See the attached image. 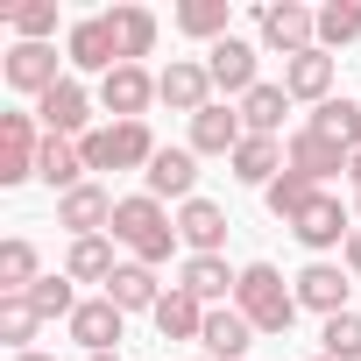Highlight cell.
<instances>
[{
    "mask_svg": "<svg viewBox=\"0 0 361 361\" xmlns=\"http://www.w3.org/2000/svg\"><path fill=\"white\" fill-rule=\"evenodd\" d=\"M114 248H128V262H170L177 248H185V241H177V213L163 206V199H149V192H128L121 206H114Z\"/></svg>",
    "mask_w": 361,
    "mask_h": 361,
    "instance_id": "6da1fadb",
    "label": "cell"
},
{
    "mask_svg": "<svg viewBox=\"0 0 361 361\" xmlns=\"http://www.w3.org/2000/svg\"><path fill=\"white\" fill-rule=\"evenodd\" d=\"M234 312H241L255 333H290V326H298V290L283 283L276 262H248L241 283H234Z\"/></svg>",
    "mask_w": 361,
    "mask_h": 361,
    "instance_id": "7a4b0ae2",
    "label": "cell"
},
{
    "mask_svg": "<svg viewBox=\"0 0 361 361\" xmlns=\"http://www.w3.org/2000/svg\"><path fill=\"white\" fill-rule=\"evenodd\" d=\"M78 149H85V170H149L163 142L149 135V121H106V128H92Z\"/></svg>",
    "mask_w": 361,
    "mask_h": 361,
    "instance_id": "3957f363",
    "label": "cell"
},
{
    "mask_svg": "<svg viewBox=\"0 0 361 361\" xmlns=\"http://www.w3.org/2000/svg\"><path fill=\"white\" fill-rule=\"evenodd\" d=\"M255 36H262V50H283V64H290V57L319 50V8H305V0H269V8H255Z\"/></svg>",
    "mask_w": 361,
    "mask_h": 361,
    "instance_id": "277c9868",
    "label": "cell"
},
{
    "mask_svg": "<svg viewBox=\"0 0 361 361\" xmlns=\"http://www.w3.org/2000/svg\"><path fill=\"white\" fill-rule=\"evenodd\" d=\"M0 78H8V92H22V99H43V92L64 85L71 71H64L57 43H15L8 57H0Z\"/></svg>",
    "mask_w": 361,
    "mask_h": 361,
    "instance_id": "5b68a950",
    "label": "cell"
},
{
    "mask_svg": "<svg viewBox=\"0 0 361 361\" xmlns=\"http://www.w3.org/2000/svg\"><path fill=\"white\" fill-rule=\"evenodd\" d=\"M64 64L85 78H106V71H121V43H114V22L106 15H78L71 29H64Z\"/></svg>",
    "mask_w": 361,
    "mask_h": 361,
    "instance_id": "8992f818",
    "label": "cell"
},
{
    "mask_svg": "<svg viewBox=\"0 0 361 361\" xmlns=\"http://www.w3.org/2000/svg\"><path fill=\"white\" fill-rule=\"evenodd\" d=\"M29 114L43 121V135H64V142H85V135H92V92H85V78H78V71H71L64 85H50Z\"/></svg>",
    "mask_w": 361,
    "mask_h": 361,
    "instance_id": "52a82bcc",
    "label": "cell"
},
{
    "mask_svg": "<svg viewBox=\"0 0 361 361\" xmlns=\"http://www.w3.org/2000/svg\"><path fill=\"white\" fill-rule=\"evenodd\" d=\"M354 227H361V220H354V206H340L333 192H319V199H312V206L290 220V234L312 248V262H326L333 248H347V234H354Z\"/></svg>",
    "mask_w": 361,
    "mask_h": 361,
    "instance_id": "ba28073f",
    "label": "cell"
},
{
    "mask_svg": "<svg viewBox=\"0 0 361 361\" xmlns=\"http://www.w3.org/2000/svg\"><path fill=\"white\" fill-rule=\"evenodd\" d=\"M43 163V121L36 114H0V185H29Z\"/></svg>",
    "mask_w": 361,
    "mask_h": 361,
    "instance_id": "9c48e42d",
    "label": "cell"
},
{
    "mask_svg": "<svg viewBox=\"0 0 361 361\" xmlns=\"http://www.w3.org/2000/svg\"><path fill=\"white\" fill-rule=\"evenodd\" d=\"M156 99H163L170 114H206V106H213V71H206V57H170V64L156 71Z\"/></svg>",
    "mask_w": 361,
    "mask_h": 361,
    "instance_id": "30bf717a",
    "label": "cell"
},
{
    "mask_svg": "<svg viewBox=\"0 0 361 361\" xmlns=\"http://www.w3.org/2000/svg\"><path fill=\"white\" fill-rule=\"evenodd\" d=\"M290 290H298V312L340 319V312H347V290H354V276H347L340 262H305V269L290 276Z\"/></svg>",
    "mask_w": 361,
    "mask_h": 361,
    "instance_id": "8fae6325",
    "label": "cell"
},
{
    "mask_svg": "<svg viewBox=\"0 0 361 361\" xmlns=\"http://www.w3.org/2000/svg\"><path fill=\"white\" fill-rule=\"evenodd\" d=\"M85 354H121V340H128V312L114 305V298H85L78 312H71V326H64Z\"/></svg>",
    "mask_w": 361,
    "mask_h": 361,
    "instance_id": "7c38bea8",
    "label": "cell"
},
{
    "mask_svg": "<svg viewBox=\"0 0 361 361\" xmlns=\"http://www.w3.org/2000/svg\"><path fill=\"white\" fill-rule=\"evenodd\" d=\"M142 185H149V199H163V206H170V199H177V206L199 199V156H192V142H185V149H170V142H163L156 163L142 170Z\"/></svg>",
    "mask_w": 361,
    "mask_h": 361,
    "instance_id": "4fadbf2b",
    "label": "cell"
},
{
    "mask_svg": "<svg viewBox=\"0 0 361 361\" xmlns=\"http://www.w3.org/2000/svg\"><path fill=\"white\" fill-rule=\"evenodd\" d=\"M114 206H121V199H114L106 185H92V177H85L78 192H64V199H57V227H64L71 241H85V234H106V227H114Z\"/></svg>",
    "mask_w": 361,
    "mask_h": 361,
    "instance_id": "5bb4252c",
    "label": "cell"
},
{
    "mask_svg": "<svg viewBox=\"0 0 361 361\" xmlns=\"http://www.w3.org/2000/svg\"><path fill=\"white\" fill-rule=\"evenodd\" d=\"M99 106H106L114 121H142V114L156 106V71H149V64L106 71V78H99Z\"/></svg>",
    "mask_w": 361,
    "mask_h": 361,
    "instance_id": "9a60e30c",
    "label": "cell"
},
{
    "mask_svg": "<svg viewBox=\"0 0 361 361\" xmlns=\"http://www.w3.org/2000/svg\"><path fill=\"white\" fill-rule=\"evenodd\" d=\"M283 163H290L298 177H312V185L326 192L333 177H347V163H354V156H347V149H333L326 135H312V128H298V135L283 142Z\"/></svg>",
    "mask_w": 361,
    "mask_h": 361,
    "instance_id": "2e32d148",
    "label": "cell"
},
{
    "mask_svg": "<svg viewBox=\"0 0 361 361\" xmlns=\"http://www.w3.org/2000/svg\"><path fill=\"white\" fill-rule=\"evenodd\" d=\"M206 71H213V92H234V99H248L262 78H255V43L248 36H220L213 50H206Z\"/></svg>",
    "mask_w": 361,
    "mask_h": 361,
    "instance_id": "e0dca14e",
    "label": "cell"
},
{
    "mask_svg": "<svg viewBox=\"0 0 361 361\" xmlns=\"http://www.w3.org/2000/svg\"><path fill=\"white\" fill-rule=\"evenodd\" d=\"M333 78H340V57H333V50H305V57L283 64V92H290L298 106H326V99H333Z\"/></svg>",
    "mask_w": 361,
    "mask_h": 361,
    "instance_id": "ac0fdd59",
    "label": "cell"
},
{
    "mask_svg": "<svg viewBox=\"0 0 361 361\" xmlns=\"http://www.w3.org/2000/svg\"><path fill=\"white\" fill-rule=\"evenodd\" d=\"M227 206H213V199H185L177 206V241H185L192 255H220L227 248Z\"/></svg>",
    "mask_w": 361,
    "mask_h": 361,
    "instance_id": "d6986e66",
    "label": "cell"
},
{
    "mask_svg": "<svg viewBox=\"0 0 361 361\" xmlns=\"http://www.w3.org/2000/svg\"><path fill=\"white\" fill-rule=\"evenodd\" d=\"M241 142H248V128H241V106L213 99L206 114H192V156H234Z\"/></svg>",
    "mask_w": 361,
    "mask_h": 361,
    "instance_id": "ffe728a7",
    "label": "cell"
},
{
    "mask_svg": "<svg viewBox=\"0 0 361 361\" xmlns=\"http://www.w3.org/2000/svg\"><path fill=\"white\" fill-rule=\"evenodd\" d=\"M262 333L234 312V305H213L206 312V333H199V347H206V361H248V347H255Z\"/></svg>",
    "mask_w": 361,
    "mask_h": 361,
    "instance_id": "44dd1931",
    "label": "cell"
},
{
    "mask_svg": "<svg viewBox=\"0 0 361 361\" xmlns=\"http://www.w3.org/2000/svg\"><path fill=\"white\" fill-rule=\"evenodd\" d=\"M234 283H241V269H227V255H185V269H177V290H192L206 312L227 305Z\"/></svg>",
    "mask_w": 361,
    "mask_h": 361,
    "instance_id": "7402d4cb",
    "label": "cell"
},
{
    "mask_svg": "<svg viewBox=\"0 0 361 361\" xmlns=\"http://www.w3.org/2000/svg\"><path fill=\"white\" fill-rule=\"evenodd\" d=\"M36 177H43V185L64 199V192H78V185H85L92 170H85V149H78V142H64V135H43V163H36Z\"/></svg>",
    "mask_w": 361,
    "mask_h": 361,
    "instance_id": "603a6c76",
    "label": "cell"
},
{
    "mask_svg": "<svg viewBox=\"0 0 361 361\" xmlns=\"http://www.w3.org/2000/svg\"><path fill=\"white\" fill-rule=\"evenodd\" d=\"M227 163H234V177H241V185L269 192L276 177H283V142H276V135H248V142H241Z\"/></svg>",
    "mask_w": 361,
    "mask_h": 361,
    "instance_id": "cb8c5ba5",
    "label": "cell"
},
{
    "mask_svg": "<svg viewBox=\"0 0 361 361\" xmlns=\"http://www.w3.org/2000/svg\"><path fill=\"white\" fill-rule=\"evenodd\" d=\"M106 22H114V43H121V64H142L149 50H156V15L149 8H135V0H121V8H106Z\"/></svg>",
    "mask_w": 361,
    "mask_h": 361,
    "instance_id": "d4e9b609",
    "label": "cell"
},
{
    "mask_svg": "<svg viewBox=\"0 0 361 361\" xmlns=\"http://www.w3.org/2000/svg\"><path fill=\"white\" fill-rule=\"evenodd\" d=\"M170 29L177 36H192V43H220V36H234V8H227V0H185V8H177L170 15Z\"/></svg>",
    "mask_w": 361,
    "mask_h": 361,
    "instance_id": "484cf974",
    "label": "cell"
},
{
    "mask_svg": "<svg viewBox=\"0 0 361 361\" xmlns=\"http://www.w3.org/2000/svg\"><path fill=\"white\" fill-rule=\"evenodd\" d=\"M114 269H121V262H114V234H85V241L64 248V276H71V283H99V290H106Z\"/></svg>",
    "mask_w": 361,
    "mask_h": 361,
    "instance_id": "4316f807",
    "label": "cell"
},
{
    "mask_svg": "<svg viewBox=\"0 0 361 361\" xmlns=\"http://www.w3.org/2000/svg\"><path fill=\"white\" fill-rule=\"evenodd\" d=\"M305 128H312V135H326L333 149L361 156V99H326V106H312V114H305Z\"/></svg>",
    "mask_w": 361,
    "mask_h": 361,
    "instance_id": "83f0119b",
    "label": "cell"
},
{
    "mask_svg": "<svg viewBox=\"0 0 361 361\" xmlns=\"http://www.w3.org/2000/svg\"><path fill=\"white\" fill-rule=\"evenodd\" d=\"M99 298H114L121 312H156V305H163V283H156V269H149V262H121V269H114V283H106Z\"/></svg>",
    "mask_w": 361,
    "mask_h": 361,
    "instance_id": "f1b7e54d",
    "label": "cell"
},
{
    "mask_svg": "<svg viewBox=\"0 0 361 361\" xmlns=\"http://www.w3.org/2000/svg\"><path fill=\"white\" fill-rule=\"evenodd\" d=\"M149 319H156V333H163V340H199V333H206V305H199L192 290H177V283L163 290V305H156Z\"/></svg>",
    "mask_w": 361,
    "mask_h": 361,
    "instance_id": "f546056e",
    "label": "cell"
},
{
    "mask_svg": "<svg viewBox=\"0 0 361 361\" xmlns=\"http://www.w3.org/2000/svg\"><path fill=\"white\" fill-rule=\"evenodd\" d=\"M29 283H43L36 241H29V234H8V241H0V298H22Z\"/></svg>",
    "mask_w": 361,
    "mask_h": 361,
    "instance_id": "4dcf8cb0",
    "label": "cell"
},
{
    "mask_svg": "<svg viewBox=\"0 0 361 361\" xmlns=\"http://www.w3.org/2000/svg\"><path fill=\"white\" fill-rule=\"evenodd\" d=\"M290 106H298V99H290V92H283V78H276V85H269V78H262V85H255V92H248V99H241V128H248V135H276V128H283V114H290Z\"/></svg>",
    "mask_w": 361,
    "mask_h": 361,
    "instance_id": "1f68e13d",
    "label": "cell"
},
{
    "mask_svg": "<svg viewBox=\"0 0 361 361\" xmlns=\"http://www.w3.org/2000/svg\"><path fill=\"white\" fill-rule=\"evenodd\" d=\"M36 333H43V312H36L29 298H0V347L29 354V347H36Z\"/></svg>",
    "mask_w": 361,
    "mask_h": 361,
    "instance_id": "d6a6232c",
    "label": "cell"
},
{
    "mask_svg": "<svg viewBox=\"0 0 361 361\" xmlns=\"http://www.w3.org/2000/svg\"><path fill=\"white\" fill-rule=\"evenodd\" d=\"M312 199H319V185H312V177H298L290 163H283V177H276V185L262 192V206H269V213H276L283 227H290V220H298V213H305Z\"/></svg>",
    "mask_w": 361,
    "mask_h": 361,
    "instance_id": "836d02e7",
    "label": "cell"
},
{
    "mask_svg": "<svg viewBox=\"0 0 361 361\" xmlns=\"http://www.w3.org/2000/svg\"><path fill=\"white\" fill-rule=\"evenodd\" d=\"M22 298H29V305L43 312V326H50V319H64V326H71V312L85 305V298L71 290V276H64V269H57V276H43V283H29Z\"/></svg>",
    "mask_w": 361,
    "mask_h": 361,
    "instance_id": "e575fe53",
    "label": "cell"
},
{
    "mask_svg": "<svg viewBox=\"0 0 361 361\" xmlns=\"http://www.w3.org/2000/svg\"><path fill=\"white\" fill-rule=\"evenodd\" d=\"M361 36V0H326L319 8V50H347Z\"/></svg>",
    "mask_w": 361,
    "mask_h": 361,
    "instance_id": "d590c367",
    "label": "cell"
},
{
    "mask_svg": "<svg viewBox=\"0 0 361 361\" xmlns=\"http://www.w3.org/2000/svg\"><path fill=\"white\" fill-rule=\"evenodd\" d=\"M8 29H15V43H50L57 36V0H22V8H8Z\"/></svg>",
    "mask_w": 361,
    "mask_h": 361,
    "instance_id": "8d00e7d4",
    "label": "cell"
},
{
    "mask_svg": "<svg viewBox=\"0 0 361 361\" xmlns=\"http://www.w3.org/2000/svg\"><path fill=\"white\" fill-rule=\"evenodd\" d=\"M319 354L326 361H361V312H340L319 326Z\"/></svg>",
    "mask_w": 361,
    "mask_h": 361,
    "instance_id": "74e56055",
    "label": "cell"
},
{
    "mask_svg": "<svg viewBox=\"0 0 361 361\" xmlns=\"http://www.w3.org/2000/svg\"><path fill=\"white\" fill-rule=\"evenodd\" d=\"M340 269H347V276H361V227L347 234V248H340Z\"/></svg>",
    "mask_w": 361,
    "mask_h": 361,
    "instance_id": "f35d334b",
    "label": "cell"
},
{
    "mask_svg": "<svg viewBox=\"0 0 361 361\" xmlns=\"http://www.w3.org/2000/svg\"><path fill=\"white\" fill-rule=\"evenodd\" d=\"M347 185H354V220H361V156L347 163Z\"/></svg>",
    "mask_w": 361,
    "mask_h": 361,
    "instance_id": "ab89813d",
    "label": "cell"
},
{
    "mask_svg": "<svg viewBox=\"0 0 361 361\" xmlns=\"http://www.w3.org/2000/svg\"><path fill=\"white\" fill-rule=\"evenodd\" d=\"M15 361H57V354H43V347H29V354H15Z\"/></svg>",
    "mask_w": 361,
    "mask_h": 361,
    "instance_id": "60d3db41",
    "label": "cell"
},
{
    "mask_svg": "<svg viewBox=\"0 0 361 361\" xmlns=\"http://www.w3.org/2000/svg\"><path fill=\"white\" fill-rule=\"evenodd\" d=\"M85 361H128V354H85Z\"/></svg>",
    "mask_w": 361,
    "mask_h": 361,
    "instance_id": "b9f144b4",
    "label": "cell"
},
{
    "mask_svg": "<svg viewBox=\"0 0 361 361\" xmlns=\"http://www.w3.org/2000/svg\"><path fill=\"white\" fill-rule=\"evenodd\" d=\"M312 361H326V354H312Z\"/></svg>",
    "mask_w": 361,
    "mask_h": 361,
    "instance_id": "7bdbcfd3",
    "label": "cell"
},
{
    "mask_svg": "<svg viewBox=\"0 0 361 361\" xmlns=\"http://www.w3.org/2000/svg\"><path fill=\"white\" fill-rule=\"evenodd\" d=\"M199 361H206V354H199Z\"/></svg>",
    "mask_w": 361,
    "mask_h": 361,
    "instance_id": "ee69618b",
    "label": "cell"
}]
</instances>
